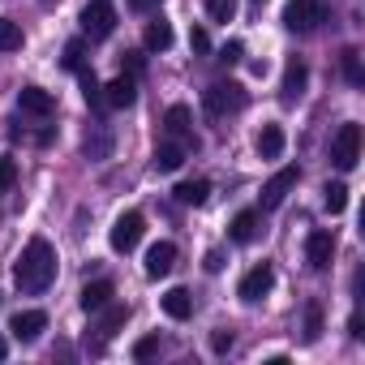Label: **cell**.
<instances>
[{
  "label": "cell",
  "mask_w": 365,
  "mask_h": 365,
  "mask_svg": "<svg viewBox=\"0 0 365 365\" xmlns=\"http://www.w3.org/2000/svg\"><path fill=\"white\" fill-rule=\"evenodd\" d=\"M14 279L31 297H39V292L52 288V279H56V250H52L48 237H31V245L22 250V258L14 267Z\"/></svg>",
  "instance_id": "obj_1"
},
{
  "label": "cell",
  "mask_w": 365,
  "mask_h": 365,
  "mask_svg": "<svg viewBox=\"0 0 365 365\" xmlns=\"http://www.w3.org/2000/svg\"><path fill=\"white\" fill-rule=\"evenodd\" d=\"M331 163H335L339 172H352V168L361 163V125H356V120L339 125V133L331 138Z\"/></svg>",
  "instance_id": "obj_2"
},
{
  "label": "cell",
  "mask_w": 365,
  "mask_h": 365,
  "mask_svg": "<svg viewBox=\"0 0 365 365\" xmlns=\"http://www.w3.org/2000/svg\"><path fill=\"white\" fill-rule=\"evenodd\" d=\"M142 232H146L142 211H125V215H116V224H112V232H108V245H112L116 254H133L138 241H142Z\"/></svg>",
  "instance_id": "obj_3"
},
{
  "label": "cell",
  "mask_w": 365,
  "mask_h": 365,
  "mask_svg": "<svg viewBox=\"0 0 365 365\" xmlns=\"http://www.w3.org/2000/svg\"><path fill=\"white\" fill-rule=\"evenodd\" d=\"M322 18H327L322 0H288V5H284V26L297 31V35H309Z\"/></svg>",
  "instance_id": "obj_4"
},
{
  "label": "cell",
  "mask_w": 365,
  "mask_h": 365,
  "mask_svg": "<svg viewBox=\"0 0 365 365\" xmlns=\"http://www.w3.org/2000/svg\"><path fill=\"white\" fill-rule=\"evenodd\" d=\"M112 31H116V9H112V0H91V5L82 9V35L108 39Z\"/></svg>",
  "instance_id": "obj_5"
},
{
  "label": "cell",
  "mask_w": 365,
  "mask_h": 365,
  "mask_svg": "<svg viewBox=\"0 0 365 365\" xmlns=\"http://www.w3.org/2000/svg\"><path fill=\"white\" fill-rule=\"evenodd\" d=\"M241 103H245V91H241L237 82H215V86H207V91H202V108H207L211 116L237 112Z\"/></svg>",
  "instance_id": "obj_6"
},
{
  "label": "cell",
  "mask_w": 365,
  "mask_h": 365,
  "mask_svg": "<svg viewBox=\"0 0 365 365\" xmlns=\"http://www.w3.org/2000/svg\"><path fill=\"white\" fill-rule=\"evenodd\" d=\"M271 288H275V271H271V262H258V267L245 271V279L237 284V297H241L245 305H254V301H262Z\"/></svg>",
  "instance_id": "obj_7"
},
{
  "label": "cell",
  "mask_w": 365,
  "mask_h": 365,
  "mask_svg": "<svg viewBox=\"0 0 365 365\" xmlns=\"http://www.w3.org/2000/svg\"><path fill=\"white\" fill-rule=\"evenodd\" d=\"M43 331H48V314H43V309H18V314L9 318V335H14L18 344H35Z\"/></svg>",
  "instance_id": "obj_8"
},
{
  "label": "cell",
  "mask_w": 365,
  "mask_h": 365,
  "mask_svg": "<svg viewBox=\"0 0 365 365\" xmlns=\"http://www.w3.org/2000/svg\"><path fill=\"white\" fill-rule=\"evenodd\" d=\"M297 176H301V172L288 163V168H279V172L267 180V185H262V211H275V207H279V202L297 190Z\"/></svg>",
  "instance_id": "obj_9"
},
{
  "label": "cell",
  "mask_w": 365,
  "mask_h": 365,
  "mask_svg": "<svg viewBox=\"0 0 365 365\" xmlns=\"http://www.w3.org/2000/svg\"><path fill=\"white\" fill-rule=\"evenodd\" d=\"M305 258H309L314 271H327L331 258H335V237H331L327 228H314V232L305 237Z\"/></svg>",
  "instance_id": "obj_10"
},
{
  "label": "cell",
  "mask_w": 365,
  "mask_h": 365,
  "mask_svg": "<svg viewBox=\"0 0 365 365\" xmlns=\"http://www.w3.org/2000/svg\"><path fill=\"white\" fill-rule=\"evenodd\" d=\"M172 267H176V245H172V241H155V245L146 250V267H142L146 279H163Z\"/></svg>",
  "instance_id": "obj_11"
},
{
  "label": "cell",
  "mask_w": 365,
  "mask_h": 365,
  "mask_svg": "<svg viewBox=\"0 0 365 365\" xmlns=\"http://www.w3.org/2000/svg\"><path fill=\"white\" fill-rule=\"evenodd\" d=\"M305 82H309V69H305V61H288V69H284V86H279V99L284 103H297L301 95H305Z\"/></svg>",
  "instance_id": "obj_12"
},
{
  "label": "cell",
  "mask_w": 365,
  "mask_h": 365,
  "mask_svg": "<svg viewBox=\"0 0 365 365\" xmlns=\"http://www.w3.org/2000/svg\"><path fill=\"white\" fill-rule=\"evenodd\" d=\"M18 108L31 112V116H52V112H56V99H52L43 86H22V91H18Z\"/></svg>",
  "instance_id": "obj_13"
},
{
  "label": "cell",
  "mask_w": 365,
  "mask_h": 365,
  "mask_svg": "<svg viewBox=\"0 0 365 365\" xmlns=\"http://www.w3.org/2000/svg\"><path fill=\"white\" fill-rule=\"evenodd\" d=\"M103 103H108V108H133V103H138V86H133V78L120 73L116 82H108V86H103Z\"/></svg>",
  "instance_id": "obj_14"
},
{
  "label": "cell",
  "mask_w": 365,
  "mask_h": 365,
  "mask_svg": "<svg viewBox=\"0 0 365 365\" xmlns=\"http://www.w3.org/2000/svg\"><path fill=\"white\" fill-rule=\"evenodd\" d=\"M159 305H163V314L176 318V322H185V318L194 314V297H190L185 288H168V292L159 297Z\"/></svg>",
  "instance_id": "obj_15"
},
{
  "label": "cell",
  "mask_w": 365,
  "mask_h": 365,
  "mask_svg": "<svg viewBox=\"0 0 365 365\" xmlns=\"http://www.w3.org/2000/svg\"><path fill=\"white\" fill-rule=\"evenodd\" d=\"M112 292H116V288H112V279H95V284H86V288H82L78 305H82L86 314H99V309L112 301Z\"/></svg>",
  "instance_id": "obj_16"
},
{
  "label": "cell",
  "mask_w": 365,
  "mask_h": 365,
  "mask_svg": "<svg viewBox=\"0 0 365 365\" xmlns=\"http://www.w3.org/2000/svg\"><path fill=\"white\" fill-rule=\"evenodd\" d=\"M172 194H176L180 207H202V202L211 198V180H202V176H198V180H180Z\"/></svg>",
  "instance_id": "obj_17"
},
{
  "label": "cell",
  "mask_w": 365,
  "mask_h": 365,
  "mask_svg": "<svg viewBox=\"0 0 365 365\" xmlns=\"http://www.w3.org/2000/svg\"><path fill=\"white\" fill-rule=\"evenodd\" d=\"M258 228H262L258 211H241V215H232V224H228V237H232L237 245H250V241L258 237Z\"/></svg>",
  "instance_id": "obj_18"
},
{
  "label": "cell",
  "mask_w": 365,
  "mask_h": 365,
  "mask_svg": "<svg viewBox=\"0 0 365 365\" xmlns=\"http://www.w3.org/2000/svg\"><path fill=\"white\" fill-rule=\"evenodd\" d=\"M99 314H103V318H99V339H112V335L129 322V305H116V301H108Z\"/></svg>",
  "instance_id": "obj_19"
},
{
  "label": "cell",
  "mask_w": 365,
  "mask_h": 365,
  "mask_svg": "<svg viewBox=\"0 0 365 365\" xmlns=\"http://www.w3.org/2000/svg\"><path fill=\"white\" fill-rule=\"evenodd\" d=\"M142 43H146V52H168V48H172V26H168L163 18L146 22V35H142Z\"/></svg>",
  "instance_id": "obj_20"
},
{
  "label": "cell",
  "mask_w": 365,
  "mask_h": 365,
  "mask_svg": "<svg viewBox=\"0 0 365 365\" xmlns=\"http://www.w3.org/2000/svg\"><path fill=\"white\" fill-rule=\"evenodd\" d=\"M180 163H185V146H180V142L155 146V172H176Z\"/></svg>",
  "instance_id": "obj_21"
},
{
  "label": "cell",
  "mask_w": 365,
  "mask_h": 365,
  "mask_svg": "<svg viewBox=\"0 0 365 365\" xmlns=\"http://www.w3.org/2000/svg\"><path fill=\"white\" fill-rule=\"evenodd\" d=\"M258 155H262V159H279V155H284V129H279V125H262V133H258Z\"/></svg>",
  "instance_id": "obj_22"
},
{
  "label": "cell",
  "mask_w": 365,
  "mask_h": 365,
  "mask_svg": "<svg viewBox=\"0 0 365 365\" xmlns=\"http://www.w3.org/2000/svg\"><path fill=\"white\" fill-rule=\"evenodd\" d=\"M163 129H168L172 138H185V133H190V108H185V103H172V108L163 112Z\"/></svg>",
  "instance_id": "obj_23"
},
{
  "label": "cell",
  "mask_w": 365,
  "mask_h": 365,
  "mask_svg": "<svg viewBox=\"0 0 365 365\" xmlns=\"http://www.w3.org/2000/svg\"><path fill=\"white\" fill-rule=\"evenodd\" d=\"M78 78H82V95H86V103L99 112V108H103V86H99V78H95L91 69H78Z\"/></svg>",
  "instance_id": "obj_24"
},
{
  "label": "cell",
  "mask_w": 365,
  "mask_h": 365,
  "mask_svg": "<svg viewBox=\"0 0 365 365\" xmlns=\"http://www.w3.org/2000/svg\"><path fill=\"white\" fill-rule=\"evenodd\" d=\"M322 194H327V211L331 215H344V207H348V185H344V180H331Z\"/></svg>",
  "instance_id": "obj_25"
},
{
  "label": "cell",
  "mask_w": 365,
  "mask_h": 365,
  "mask_svg": "<svg viewBox=\"0 0 365 365\" xmlns=\"http://www.w3.org/2000/svg\"><path fill=\"white\" fill-rule=\"evenodd\" d=\"M18 48H22V26L0 18V52H18Z\"/></svg>",
  "instance_id": "obj_26"
},
{
  "label": "cell",
  "mask_w": 365,
  "mask_h": 365,
  "mask_svg": "<svg viewBox=\"0 0 365 365\" xmlns=\"http://www.w3.org/2000/svg\"><path fill=\"white\" fill-rule=\"evenodd\" d=\"M82 56H86V43H82V39H69V43H65V56H61V65L78 73V69H82Z\"/></svg>",
  "instance_id": "obj_27"
},
{
  "label": "cell",
  "mask_w": 365,
  "mask_h": 365,
  "mask_svg": "<svg viewBox=\"0 0 365 365\" xmlns=\"http://www.w3.org/2000/svg\"><path fill=\"white\" fill-rule=\"evenodd\" d=\"M207 14L215 22H232L237 18V0H207Z\"/></svg>",
  "instance_id": "obj_28"
},
{
  "label": "cell",
  "mask_w": 365,
  "mask_h": 365,
  "mask_svg": "<svg viewBox=\"0 0 365 365\" xmlns=\"http://www.w3.org/2000/svg\"><path fill=\"white\" fill-rule=\"evenodd\" d=\"M14 180H18V159L14 155H0V194L14 190Z\"/></svg>",
  "instance_id": "obj_29"
},
{
  "label": "cell",
  "mask_w": 365,
  "mask_h": 365,
  "mask_svg": "<svg viewBox=\"0 0 365 365\" xmlns=\"http://www.w3.org/2000/svg\"><path fill=\"white\" fill-rule=\"evenodd\" d=\"M344 78H348L352 86H361V82H365V69H361V56H356L352 48L344 52Z\"/></svg>",
  "instance_id": "obj_30"
},
{
  "label": "cell",
  "mask_w": 365,
  "mask_h": 365,
  "mask_svg": "<svg viewBox=\"0 0 365 365\" xmlns=\"http://www.w3.org/2000/svg\"><path fill=\"white\" fill-rule=\"evenodd\" d=\"M318 335H322V309L309 305L305 309V344H318Z\"/></svg>",
  "instance_id": "obj_31"
},
{
  "label": "cell",
  "mask_w": 365,
  "mask_h": 365,
  "mask_svg": "<svg viewBox=\"0 0 365 365\" xmlns=\"http://www.w3.org/2000/svg\"><path fill=\"white\" fill-rule=\"evenodd\" d=\"M150 356H159V335H142L133 344V361H150Z\"/></svg>",
  "instance_id": "obj_32"
},
{
  "label": "cell",
  "mask_w": 365,
  "mask_h": 365,
  "mask_svg": "<svg viewBox=\"0 0 365 365\" xmlns=\"http://www.w3.org/2000/svg\"><path fill=\"white\" fill-rule=\"evenodd\" d=\"M241 56H245V43H241V39H228V43L220 48V61H224V65H237Z\"/></svg>",
  "instance_id": "obj_33"
},
{
  "label": "cell",
  "mask_w": 365,
  "mask_h": 365,
  "mask_svg": "<svg viewBox=\"0 0 365 365\" xmlns=\"http://www.w3.org/2000/svg\"><path fill=\"white\" fill-rule=\"evenodd\" d=\"M228 348H232V331H211V352H220V356H224Z\"/></svg>",
  "instance_id": "obj_34"
},
{
  "label": "cell",
  "mask_w": 365,
  "mask_h": 365,
  "mask_svg": "<svg viewBox=\"0 0 365 365\" xmlns=\"http://www.w3.org/2000/svg\"><path fill=\"white\" fill-rule=\"evenodd\" d=\"M190 43H194V52H211V35H207L202 26H194V31H190Z\"/></svg>",
  "instance_id": "obj_35"
},
{
  "label": "cell",
  "mask_w": 365,
  "mask_h": 365,
  "mask_svg": "<svg viewBox=\"0 0 365 365\" xmlns=\"http://www.w3.org/2000/svg\"><path fill=\"white\" fill-rule=\"evenodd\" d=\"M202 267H207V271H211V275H220V271H224V250H211V254H207V262H202Z\"/></svg>",
  "instance_id": "obj_36"
},
{
  "label": "cell",
  "mask_w": 365,
  "mask_h": 365,
  "mask_svg": "<svg viewBox=\"0 0 365 365\" xmlns=\"http://www.w3.org/2000/svg\"><path fill=\"white\" fill-rule=\"evenodd\" d=\"M129 9H133V14H155L159 0H129Z\"/></svg>",
  "instance_id": "obj_37"
},
{
  "label": "cell",
  "mask_w": 365,
  "mask_h": 365,
  "mask_svg": "<svg viewBox=\"0 0 365 365\" xmlns=\"http://www.w3.org/2000/svg\"><path fill=\"white\" fill-rule=\"evenodd\" d=\"M348 335H352V339H361V335H365V322H361V314H352V318H348Z\"/></svg>",
  "instance_id": "obj_38"
},
{
  "label": "cell",
  "mask_w": 365,
  "mask_h": 365,
  "mask_svg": "<svg viewBox=\"0 0 365 365\" xmlns=\"http://www.w3.org/2000/svg\"><path fill=\"white\" fill-rule=\"evenodd\" d=\"M125 65H129V69L138 73V69H142V56H138V52H125Z\"/></svg>",
  "instance_id": "obj_39"
},
{
  "label": "cell",
  "mask_w": 365,
  "mask_h": 365,
  "mask_svg": "<svg viewBox=\"0 0 365 365\" xmlns=\"http://www.w3.org/2000/svg\"><path fill=\"white\" fill-rule=\"evenodd\" d=\"M5 352H9V344H5V339H0V361H5Z\"/></svg>",
  "instance_id": "obj_40"
}]
</instances>
